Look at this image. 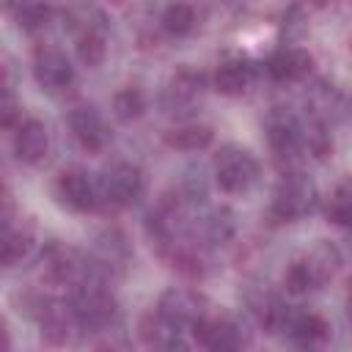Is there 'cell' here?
<instances>
[{"label":"cell","mask_w":352,"mask_h":352,"mask_svg":"<svg viewBox=\"0 0 352 352\" xmlns=\"http://www.w3.org/2000/svg\"><path fill=\"white\" fill-rule=\"evenodd\" d=\"M341 258H338V250L330 245V242H319L314 245L308 253H302L300 258H294L286 272H283V289L289 294H311L316 289H322L338 270Z\"/></svg>","instance_id":"obj_1"},{"label":"cell","mask_w":352,"mask_h":352,"mask_svg":"<svg viewBox=\"0 0 352 352\" xmlns=\"http://www.w3.org/2000/svg\"><path fill=\"white\" fill-rule=\"evenodd\" d=\"M82 330L107 333L118 322V302L107 283H80L69 297Z\"/></svg>","instance_id":"obj_2"},{"label":"cell","mask_w":352,"mask_h":352,"mask_svg":"<svg viewBox=\"0 0 352 352\" xmlns=\"http://www.w3.org/2000/svg\"><path fill=\"white\" fill-rule=\"evenodd\" d=\"M316 184L297 170H289L280 176V182L272 190L270 201V217L275 223H297L316 206Z\"/></svg>","instance_id":"obj_3"},{"label":"cell","mask_w":352,"mask_h":352,"mask_svg":"<svg viewBox=\"0 0 352 352\" xmlns=\"http://www.w3.org/2000/svg\"><path fill=\"white\" fill-rule=\"evenodd\" d=\"M212 173H214V182H217V187L223 192L242 195L258 182L261 168H258V160H256V154L250 148L228 143L214 154Z\"/></svg>","instance_id":"obj_4"},{"label":"cell","mask_w":352,"mask_h":352,"mask_svg":"<svg viewBox=\"0 0 352 352\" xmlns=\"http://www.w3.org/2000/svg\"><path fill=\"white\" fill-rule=\"evenodd\" d=\"M30 316L38 319L41 338H44L47 344H52V346L69 344L72 336H74L77 330H82L69 300H55V297L36 294V297L30 300Z\"/></svg>","instance_id":"obj_5"},{"label":"cell","mask_w":352,"mask_h":352,"mask_svg":"<svg viewBox=\"0 0 352 352\" xmlns=\"http://www.w3.org/2000/svg\"><path fill=\"white\" fill-rule=\"evenodd\" d=\"M99 190H102V206L126 209V206H132V204H138L143 198L146 176L135 162H113L102 173Z\"/></svg>","instance_id":"obj_6"},{"label":"cell","mask_w":352,"mask_h":352,"mask_svg":"<svg viewBox=\"0 0 352 352\" xmlns=\"http://www.w3.org/2000/svg\"><path fill=\"white\" fill-rule=\"evenodd\" d=\"M264 132H267L270 151L280 162L300 157V151L305 148V126H302V121L294 113L283 110V107H272L270 110V116L264 121Z\"/></svg>","instance_id":"obj_7"},{"label":"cell","mask_w":352,"mask_h":352,"mask_svg":"<svg viewBox=\"0 0 352 352\" xmlns=\"http://www.w3.org/2000/svg\"><path fill=\"white\" fill-rule=\"evenodd\" d=\"M206 94V74L190 66H182L170 74L165 91H162V107L170 116H187L192 113Z\"/></svg>","instance_id":"obj_8"},{"label":"cell","mask_w":352,"mask_h":352,"mask_svg":"<svg viewBox=\"0 0 352 352\" xmlns=\"http://www.w3.org/2000/svg\"><path fill=\"white\" fill-rule=\"evenodd\" d=\"M157 311L165 322H170L176 330H192L206 316V300L195 289L187 286H170L160 294Z\"/></svg>","instance_id":"obj_9"},{"label":"cell","mask_w":352,"mask_h":352,"mask_svg":"<svg viewBox=\"0 0 352 352\" xmlns=\"http://www.w3.org/2000/svg\"><path fill=\"white\" fill-rule=\"evenodd\" d=\"M33 77H36L41 91L60 94L74 82V66L60 47L38 44L33 50Z\"/></svg>","instance_id":"obj_10"},{"label":"cell","mask_w":352,"mask_h":352,"mask_svg":"<svg viewBox=\"0 0 352 352\" xmlns=\"http://www.w3.org/2000/svg\"><path fill=\"white\" fill-rule=\"evenodd\" d=\"M55 195L72 212H94L102 206L99 182H94L91 173L82 168H66L55 179Z\"/></svg>","instance_id":"obj_11"},{"label":"cell","mask_w":352,"mask_h":352,"mask_svg":"<svg viewBox=\"0 0 352 352\" xmlns=\"http://www.w3.org/2000/svg\"><path fill=\"white\" fill-rule=\"evenodd\" d=\"M69 129H72V135H74V140L80 143L82 151L99 154L110 143L107 124H104L102 113L94 104H74L69 110Z\"/></svg>","instance_id":"obj_12"},{"label":"cell","mask_w":352,"mask_h":352,"mask_svg":"<svg viewBox=\"0 0 352 352\" xmlns=\"http://www.w3.org/2000/svg\"><path fill=\"white\" fill-rule=\"evenodd\" d=\"M248 308L267 333H283L286 319L292 314V308L280 300V294L275 289H270L267 283H256L248 292Z\"/></svg>","instance_id":"obj_13"},{"label":"cell","mask_w":352,"mask_h":352,"mask_svg":"<svg viewBox=\"0 0 352 352\" xmlns=\"http://www.w3.org/2000/svg\"><path fill=\"white\" fill-rule=\"evenodd\" d=\"M14 154L22 165H38L44 162L50 151V129L41 118H25L14 126Z\"/></svg>","instance_id":"obj_14"},{"label":"cell","mask_w":352,"mask_h":352,"mask_svg":"<svg viewBox=\"0 0 352 352\" xmlns=\"http://www.w3.org/2000/svg\"><path fill=\"white\" fill-rule=\"evenodd\" d=\"M311 69H314V55L305 47H280L267 60V72L278 82H300L311 74Z\"/></svg>","instance_id":"obj_15"},{"label":"cell","mask_w":352,"mask_h":352,"mask_svg":"<svg viewBox=\"0 0 352 352\" xmlns=\"http://www.w3.org/2000/svg\"><path fill=\"white\" fill-rule=\"evenodd\" d=\"M192 336H195V341L201 346L217 349V352H223V349H239L245 344V336H242L239 324L234 319H226V316H220V319L204 316L192 327Z\"/></svg>","instance_id":"obj_16"},{"label":"cell","mask_w":352,"mask_h":352,"mask_svg":"<svg viewBox=\"0 0 352 352\" xmlns=\"http://www.w3.org/2000/svg\"><path fill=\"white\" fill-rule=\"evenodd\" d=\"M36 242V231H33V223L28 220H14L11 217H3V245H0V258H3V267H16L33 248Z\"/></svg>","instance_id":"obj_17"},{"label":"cell","mask_w":352,"mask_h":352,"mask_svg":"<svg viewBox=\"0 0 352 352\" xmlns=\"http://www.w3.org/2000/svg\"><path fill=\"white\" fill-rule=\"evenodd\" d=\"M283 333L300 346H319L330 338V324L316 311H292Z\"/></svg>","instance_id":"obj_18"},{"label":"cell","mask_w":352,"mask_h":352,"mask_svg":"<svg viewBox=\"0 0 352 352\" xmlns=\"http://www.w3.org/2000/svg\"><path fill=\"white\" fill-rule=\"evenodd\" d=\"M308 107H311V118L327 126V124H336L346 116V96L336 85L316 82L314 91L308 94Z\"/></svg>","instance_id":"obj_19"},{"label":"cell","mask_w":352,"mask_h":352,"mask_svg":"<svg viewBox=\"0 0 352 352\" xmlns=\"http://www.w3.org/2000/svg\"><path fill=\"white\" fill-rule=\"evenodd\" d=\"M253 63L245 58H228L214 72V91L223 96H242L253 85Z\"/></svg>","instance_id":"obj_20"},{"label":"cell","mask_w":352,"mask_h":352,"mask_svg":"<svg viewBox=\"0 0 352 352\" xmlns=\"http://www.w3.org/2000/svg\"><path fill=\"white\" fill-rule=\"evenodd\" d=\"M162 140H165V146H170L176 151H204V148L212 146L214 129L209 124L190 121V124H179V126L168 129Z\"/></svg>","instance_id":"obj_21"},{"label":"cell","mask_w":352,"mask_h":352,"mask_svg":"<svg viewBox=\"0 0 352 352\" xmlns=\"http://www.w3.org/2000/svg\"><path fill=\"white\" fill-rule=\"evenodd\" d=\"M6 11L25 33H38L52 19V6L47 0H6Z\"/></svg>","instance_id":"obj_22"},{"label":"cell","mask_w":352,"mask_h":352,"mask_svg":"<svg viewBox=\"0 0 352 352\" xmlns=\"http://www.w3.org/2000/svg\"><path fill=\"white\" fill-rule=\"evenodd\" d=\"M160 25L168 36L173 38H182V36H190L198 25V16H195V8L184 0H176L170 6H165V11L160 14Z\"/></svg>","instance_id":"obj_23"},{"label":"cell","mask_w":352,"mask_h":352,"mask_svg":"<svg viewBox=\"0 0 352 352\" xmlns=\"http://www.w3.org/2000/svg\"><path fill=\"white\" fill-rule=\"evenodd\" d=\"M63 19L69 22V30L74 33V38L82 36V33H91V30H104L102 11L94 3H85V0H74L72 6H66Z\"/></svg>","instance_id":"obj_24"},{"label":"cell","mask_w":352,"mask_h":352,"mask_svg":"<svg viewBox=\"0 0 352 352\" xmlns=\"http://www.w3.org/2000/svg\"><path fill=\"white\" fill-rule=\"evenodd\" d=\"M324 214L336 226H352V176H344L333 187V192L324 204Z\"/></svg>","instance_id":"obj_25"},{"label":"cell","mask_w":352,"mask_h":352,"mask_svg":"<svg viewBox=\"0 0 352 352\" xmlns=\"http://www.w3.org/2000/svg\"><path fill=\"white\" fill-rule=\"evenodd\" d=\"M74 50H77V60L88 69H96L104 63L107 58V38H104V30H91V33H82L74 38Z\"/></svg>","instance_id":"obj_26"},{"label":"cell","mask_w":352,"mask_h":352,"mask_svg":"<svg viewBox=\"0 0 352 352\" xmlns=\"http://www.w3.org/2000/svg\"><path fill=\"white\" fill-rule=\"evenodd\" d=\"M143 113H146V94L140 88L126 85V88L116 91V96H113V116L118 121L129 124V121H138Z\"/></svg>","instance_id":"obj_27"},{"label":"cell","mask_w":352,"mask_h":352,"mask_svg":"<svg viewBox=\"0 0 352 352\" xmlns=\"http://www.w3.org/2000/svg\"><path fill=\"white\" fill-rule=\"evenodd\" d=\"M234 236V214L228 209H214L204 223V239L209 245H223Z\"/></svg>","instance_id":"obj_28"},{"label":"cell","mask_w":352,"mask_h":352,"mask_svg":"<svg viewBox=\"0 0 352 352\" xmlns=\"http://www.w3.org/2000/svg\"><path fill=\"white\" fill-rule=\"evenodd\" d=\"M346 316H349V322H352V297H349V302H346Z\"/></svg>","instance_id":"obj_29"},{"label":"cell","mask_w":352,"mask_h":352,"mask_svg":"<svg viewBox=\"0 0 352 352\" xmlns=\"http://www.w3.org/2000/svg\"><path fill=\"white\" fill-rule=\"evenodd\" d=\"M314 3H319V6H327V3H333V0H314Z\"/></svg>","instance_id":"obj_30"},{"label":"cell","mask_w":352,"mask_h":352,"mask_svg":"<svg viewBox=\"0 0 352 352\" xmlns=\"http://www.w3.org/2000/svg\"><path fill=\"white\" fill-rule=\"evenodd\" d=\"M223 3H226V6H234V3H236V0H223Z\"/></svg>","instance_id":"obj_31"},{"label":"cell","mask_w":352,"mask_h":352,"mask_svg":"<svg viewBox=\"0 0 352 352\" xmlns=\"http://www.w3.org/2000/svg\"><path fill=\"white\" fill-rule=\"evenodd\" d=\"M349 47H352V41H349Z\"/></svg>","instance_id":"obj_32"}]
</instances>
